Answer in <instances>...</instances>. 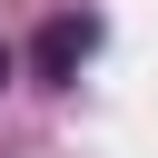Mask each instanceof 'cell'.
Masks as SVG:
<instances>
[{
    "mask_svg": "<svg viewBox=\"0 0 158 158\" xmlns=\"http://www.w3.org/2000/svg\"><path fill=\"white\" fill-rule=\"evenodd\" d=\"M89 59H99V20H89V10H59V20L30 40V79H49V89H69Z\"/></svg>",
    "mask_w": 158,
    "mask_h": 158,
    "instance_id": "obj_1",
    "label": "cell"
},
{
    "mask_svg": "<svg viewBox=\"0 0 158 158\" xmlns=\"http://www.w3.org/2000/svg\"><path fill=\"white\" fill-rule=\"evenodd\" d=\"M0 79H10V49H0Z\"/></svg>",
    "mask_w": 158,
    "mask_h": 158,
    "instance_id": "obj_2",
    "label": "cell"
}]
</instances>
